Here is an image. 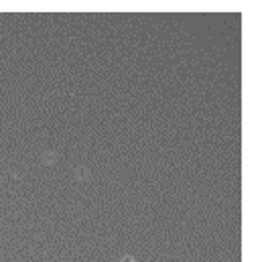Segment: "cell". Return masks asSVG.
I'll return each instance as SVG.
<instances>
[{
  "mask_svg": "<svg viewBox=\"0 0 268 262\" xmlns=\"http://www.w3.org/2000/svg\"><path fill=\"white\" fill-rule=\"evenodd\" d=\"M122 262H134V258H124Z\"/></svg>",
  "mask_w": 268,
  "mask_h": 262,
  "instance_id": "6da1fadb",
  "label": "cell"
}]
</instances>
